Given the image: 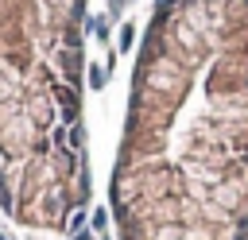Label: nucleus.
Masks as SVG:
<instances>
[{"label":"nucleus","instance_id":"f257e3e1","mask_svg":"<svg viewBox=\"0 0 248 240\" xmlns=\"http://www.w3.org/2000/svg\"><path fill=\"white\" fill-rule=\"evenodd\" d=\"M116 240H248V0H155L108 178Z\"/></svg>","mask_w":248,"mask_h":240},{"label":"nucleus","instance_id":"f03ea898","mask_svg":"<svg viewBox=\"0 0 248 240\" xmlns=\"http://www.w3.org/2000/svg\"><path fill=\"white\" fill-rule=\"evenodd\" d=\"M89 0H0V213L74 236L93 197L85 135Z\"/></svg>","mask_w":248,"mask_h":240},{"label":"nucleus","instance_id":"7ed1b4c3","mask_svg":"<svg viewBox=\"0 0 248 240\" xmlns=\"http://www.w3.org/2000/svg\"><path fill=\"white\" fill-rule=\"evenodd\" d=\"M112 4H116V8H128V4H132V0H112Z\"/></svg>","mask_w":248,"mask_h":240}]
</instances>
